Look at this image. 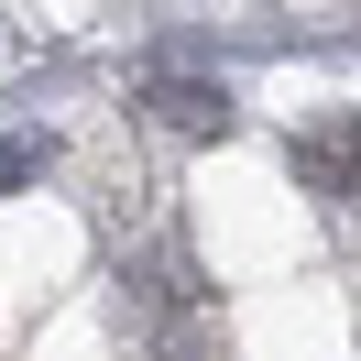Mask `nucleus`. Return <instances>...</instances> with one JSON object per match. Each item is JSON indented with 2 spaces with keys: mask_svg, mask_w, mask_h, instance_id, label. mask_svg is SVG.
Here are the masks:
<instances>
[{
  "mask_svg": "<svg viewBox=\"0 0 361 361\" xmlns=\"http://www.w3.org/2000/svg\"><path fill=\"white\" fill-rule=\"evenodd\" d=\"M295 176H307V186H329V197H350V186H361V110L295 142Z\"/></svg>",
  "mask_w": 361,
  "mask_h": 361,
  "instance_id": "nucleus-1",
  "label": "nucleus"
},
{
  "mask_svg": "<svg viewBox=\"0 0 361 361\" xmlns=\"http://www.w3.org/2000/svg\"><path fill=\"white\" fill-rule=\"evenodd\" d=\"M154 110L176 121V132H208V142L230 132V99L219 88H186V77H154Z\"/></svg>",
  "mask_w": 361,
  "mask_h": 361,
  "instance_id": "nucleus-2",
  "label": "nucleus"
}]
</instances>
